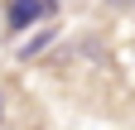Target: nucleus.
I'll return each instance as SVG.
<instances>
[{
  "label": "nucleus",
  "instance_id": "f257e3e1",
  "mask_svg": "<svg viewBox=\"0 0 135 130\" xmlns=\"http://www.w3.org/2000/svg\"><path fill=\"white\" fill-rule=\"evenodd\" d=\"M53 0H10L5 5V34H29L39 19H53Z\"/></svg>",
  "mask_w": 135,
  "mask_h": 130
},
{
  "label": "nucleus",
  "instance_id": "f03ea898",
  "mask_svg": "<svg viewBox=\"0 0 135 130\" xmlns=\"http://www.w3.org/2000/svg\"><path fill=\"white\" fill-rule=\"evenodd\" d=\"M53 39H58V24H39V29H34V39H24V43H20V63H24V58H39Z\"/></svg>",
  "mask_w": 135,
  "mask_h": 130
},
{
  "label": "nucleus",
  "instance_id": "7ed1b4c3",
  "mask_svg": "<svg viewBox=\"0 0 135 130\" xmlns=\"http://www.w3.org/2000/svg\"><path fill=\"white\" fill-rule=\"evenodd\" d=\"M0 125H5V92H0Z\"/></svg>",
  "mask_w": 135,
  "mask_h": 130
},
{
  "label": "nucleus",
  "instance_id": "20e7f679",
  "mask_svg": "<svg viewBox=\"0 0 135 130\" xmlns=\"http://www.w3.org/2000/svg\"><path fill=\"white\" fill-rule=\"evenodd\" d=\"M111 5H135V0H111Z\"/></svg>",
  "mask_w": 135,
  "mask_h": 130
}]
</instances>
